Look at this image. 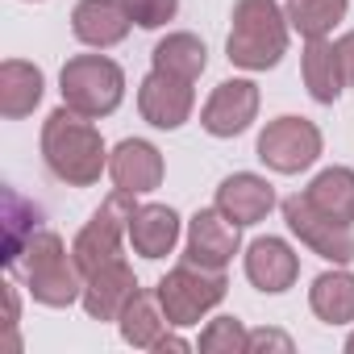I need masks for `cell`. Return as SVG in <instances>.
<instances>
[{"mask_svg":"<svg viewBox=\"0 0 354 354\" xmlns=\"http://www.w3.org/2000/svg\"><path fill=\"white\" fill-rule=\"evenodd\" d=\"M42 158L55 180H63L71 188H92L100 180V171H109L100 129L92 125V117H84L67 104L42 121Z\"/></svg>","mask_w":354,"mask_h":354,"instance_id":"6da1fadb","label":"cell"},{"mask_svg":"<svg viewBox=\"0 0 354 354\" xmlns=\"http://www.w3.org/2000/svg\"><path fill=\"white\" fill-rule=\"evenodd\" d=\"M13 267H21L30 296L46 308H67L84 296V271L55 230H34Z\"/></svg>","mask_w":354,"mask_h":354,"instance_id":"7a4b0ae2","label":"cell"},{"mask_svg":"<svg viewBox=\"0 0 354 354\" xmlns=\"http://www.w3.org/2000/svg\"><path fill=\"white\" fill-rule=\"evenodd\" d=\"M288 13L275 0H238L225 38L230 63L242 71H271L288 50Z\"/></svg>","mask_w":354,"mask_h":354,"instance_id":"3957f363","label":"cell"},{"mask_svg":"<svg viewBox=\"0 0 354 354\" xmlns=\"http://www.w3.org/2000/svg\"><path fill=\"white\" fill-rule=\"evenodd\" d=\"M59 92H63V104L100 121L109 117L121 96H125V71L104 59V55H75L63 63V75H59Z\"/></svg>","mask_w":354,"mask_h":354,"instance_id":"277c9868","label":"cell"},{"mask_svg":"<svg viewBox=\"0 0 354 354\" xmlns=\"http://www.w3.org/2000/svg\"><path fill=\"white\" fill-rule=\"evenodd\" d=\"M225 275L221 271H209V267H196V263H180L175 271H167L154 288L167 321L175 329H188V325H201V317H209L221 300H225Z\"/></svg>","mask_w":354,"mask_h":354,"instance_id":"5b68a950","label":"cell"},{"mask_svg":"<svg viewBox=\"0 0 354 354\" xmlns=\"http://www.w3.org/2000/svg\"><path fill=\"white\" fill-rule=\"evenodd\" d=\"M133 209H138V205H133V192H121V188L100 201V209L92 213V221H88V225L75 234V242H71V254H75V263H80L84 275H92L96 267L121 259V238L129 234Z\"/></svg>","mask_w":354,"mask_h":354,"instance_id":"8992f818","label":"cell"},{"mask_svg":"<svg viewBox=\"0 0 354 354\" xmlns=\"http://www.w3.org/2000/svg\"><path fill=\"white\" fill-rule=\"evenodd\" d=\"M283 221H288V230H292L317 259H325V263H333V267L354 263V230H350L346 221L325 217L304 192L283 201Z\"/></svg>","mask_w":354,"mask_h":354,"instance_id":"52a82bcc","label":"cell"},{"mask_svg":"<svg viewBox=\"0 0 354 354\" xmlns=\"http://www.w3.org/2000/svg\"><path fill=\"white\" fill-rule=\"evenodd\" d=\"M317 154H321V129L304 117H275L259 133V158L279 175L308 171Z\"/></svg>","mask_w":354,"mask_h":354,"instance_id":"ba28073f","label":"cell"},{"mask_svg":"<svg viewBox=\"0 0 354 354\" xmlns=\"http://www.w3.org/2000/svg\"><path fill=\"white\" fill-rule=\"evenodd\" d=\"M238 246H242V225H234L217 205L213 209H201L188 221V250H184L188 263L209 267V271H225L234 263Z\"/></svg>","mask_w":354,"mask_h":354,"instance_id":"9c48e42d","label":"cell"},{"mask_svg":"<svg viewBox=\"0 0 354 354\" xmlns=\"http://www.w3.org/2000/svg\"><path fill=\"white\" fill-rule=\"evenodd\" d=\"M192 104H196L192 80L167 75V71H150L138 88V113L154 129H180L192 117Z\"/></svg>","mask_w":354,"mask_h":354,"instance_id":"30bf717a","label":"cell"},{"mask_svg":"<svg viewBox=\"0 0 354 354\" xmlns=\"http://www.w3.org/2000/svg\"><path fill=\"white\" fill-rule=\"evenodd\" d=\"M254 117H259V88L250 80H225L213 88V96L201 113V125L213 138H238L250 129Z\"/></svg>","mask_w":354,"mask_h":354,"instance_id":"8fae6325","label":"cell"},{"mask_svg":"<svg viewBox=\"0 0 354 354\" xmlns=\"http://www.w3.org/2000/svg\"><path fill=\"white\" fill-rule=\"evenodd\" d=\"M133 292H138L133 267L125 259H113V263L96 267L92 275H84V296L80 300H84V313L92 321H117Z\"/></svg>","mask_w":354,"mask_h":354,"instance_id":"7c38bea8","label":"cell"},{"mask_svg":"<svg viewBox=\"0 0 354 354\" xmlns=\"http://www.w3.org/2000/svg\"><path fill=\"white\" fill-rule=\"evenodd\" d=\"M296 275H300V259L283 238H254L246 246V279L259 292L279 296L296 283Z\"/></svg>","mask_w":354,"mask_h":354,"instance_id":"4fadbf2b","label":"cell"},{"mask_svg":"<svg viewBox=\"0 0 354 354\" xmlns=\"http://www.w3.org/2000/svg\"><path fill=\"white\" fill-rule=\"evenodd\" d=\"M109 175H113V184L121 192H133V196L154 192L162 184V154L142 138H125L109 154Z\"/></svg>","mask_w":354,"mask_h":354,"instance_id":"5bb4252c","label":"cell"},{"mask_svg":"<svg viewBox=\"0 0 354 354\" xmlns=\"http://www.w3.org/2000/svg\"><path fill=\"white\" fill-rule=\"evenodd\" d=\"M217 209L234 221V225H259L271 209H275V188L263 180V175L238 171L230 180H221L217 188Z\"/></svg>","mask_w":354,"mask_h":354,"instance_id":"9a60e30c","label":"cell"},{"mask_svg":"<svg viewBox=\"0 0 354 354\" xmlns=\"http://www.w3.org/2000/svg\"><path fill=\"white\" fill-rule=\"evenodd\" d=\"M129 26H133V21H129V13H125L121 0H80L75 13H71L75 38H80L84 46H96V50L117 46V42L129 34Z\"/></svg>","mask_w":354,"mask_h":354,"instance_id":"2e32d148","label":"cell"},{"mask_svg":"<svg viewBox=\"0 0 354 354\" xmlns=\"http://www.w3.org/2000/svg\"><path fill=\"white\" fill-rule=\"evenodd\" d=\"M129 242L142 259H167L180 242V213L171 205H138L129 217Z\"/></svg>","mask_w":354,"mask_h":354,"instance_id":"e0dca14e","label":"cell"},{"mask_svg":"<svg viewBox=\"0 0 354 354\" xmlns=\"http://www.w3.org/2000/svg\"><path fill=\"white\" fill-rule=\"evenodd\" d=\"M42 88H46V80H42V71L34 63H26V59H5L0 63V113L9 121L30 117L38 109V100H42Z\"/></svg>","mask_w":354,"mask_h":354,"instance_id":"ac0fdd59","label":"cell"},{"mask_svg":"<svg viewBox=\"0 0 354 354\" xmlns=\"http://www.w3.org/2000/svg\"><path fill=\"white\" fill-rule=\"evenodd\" d=\"M300 75H304V88H308V96H313L317 104H333V100L342 96V84H346L333 42H325V38H313V42L304 46Z\"/></svg>","mask_w":354,"mask_h":354,"instance_id":"d6986e66","label":"cell"},{"mask_svg":"<svg viewBox=\"0 0 354 354\" xmlns=\"http://www.w3.org/2000/svg\"><path fill=\"white\" fill-rule=\"evenodd\" d=\"M117 325H121V337H125L133 350H154V342L171 329V321H167L158 296H150V292H142V288L129 296V304L121 308Z\"/></svg>","mask_w":354,"mask_h":354,"instance_id":"ffe728a7","label":"cell"},{"mask_svg":"<svg viewBox=\"0 0 354 354\" xmlns=\"http://www.w3.org/2000/svg\"><path fill=\"white\" fill-rule=\"evenodd\" d=\"M308 308L325 325H350L354 321V275L350 271H325L308 288Z\"/></svg>","mask_w":354,"mask_h":354,"instance_id":"44dd1931","label":"cell"},{"mask_svg":"<svg viewBox=\"0 0 354 354\" xmlns=\"http://www.w3.org/2000/svg\"><path fill=\"white\" fill-rule=\"evenodd\" d=\"M304 196L333 221L354 225V171L350 167H325L317 180L304 188Z\"/></svg>","mask_w":354,"mask_h":354,"instance_id":"7402d4cb","label":"cell"},{"mask_svg":"<svg viewBox=\"0 0 354 354\" xmlns=\"http://www.w3.org/2000/svg\"><path fill=\"white\" fill-rule=\"evenodd\" d=\"M154 71H167V75H180V80H201V71L209 67V50L196 34H167L158 46H154Z\"/></svg>","mask_w":354,"mask_h":354,"instance_id":"603a6c76","label":"cell"},{"mask_svg":"<svg viewBox=\"0 0 354 354\" xmlns=\"http://www.w3.org/2000/svg\"><path fill=\"white\" fill-rule=\"evenodd\" d=\"M346 9H350V0H288V26L304 38V42H313V38H329L333 34V26L346 17Z\"/></svg>","mask_w":354,"mask_h":354,"instance_id":"cb8c5ba5","label":"cell"},{"mask_svg":"<svg viewBox=\"0 0 354 354\" xmlns=\"http://www.w3.org/2000/svg\"><path fill=\"white\" fill-rule=\"evenodd\" d=\"M196 346L205 354H246L250 350V333H246V325L238 317H217V321L205 325Z\"/></svg>","mask_w":354,"mask_h":354,"instance_id":"d4e9b609","label":"cell"},{"mask_svg":"<svg viewBox=\"0 0 354 354\" xmlns=\"http://www.w3.org/2000/svg\"><path fill=\"white\" fill-rule=\"evenodd\" d=\"M121 5H125L129 21L142 26V30H158L180 13V0H121Z\"/></svg>","mask_w":354,"mask_h":354,"instance_id":"484cf974","label":"cell"},{"mask_svg":"<svg viewBox=\"0 0 354 354\" xmlns=\"http://www.w3.org/2000/svg\"><path fill=\"white\" fill-rule=\"evenodd\" d=\"M254 350H283V354H292V337L279 333V329H254L250 333V354Z\"/></svg>","mask_w":354,"mask_h":354,"instance_id":"4316f807","label":"cell"},{"mask_svg":"<svg viewBox=\"0 0 354 354\" xmlns=\"http://www.w3.org/2000/svg\"><path fill=\"white\" fill-rule=\"evenodd\" d=\"M5 325H9V350H17V317H21V308H17V288L13 283H5Z\"/></svg>","mask_w":354,"mask_h":354,"instance_id":"83f0119b","label":"cell"},{"mask_svg":"<svg viewBox=\"0 0 354 354\" xmlns=\"http://www.w3.org/2000/svg\"><path fill=\"white\" fill-rule=\"evenodd\" d=\"M333 50H337V63H342L346 84H354V34H342V38L333 42Z\"/></svg>","mask_w":354,"mask_h":354,"instance_id":"f1b7e54d","label":"cell"},{"mask_svg":"<svg viewBox=\"0 0 354 354\" xmlns=\"http://www.w3.org/2000/svg\"><path fill=\"white\" fill-rule=\"evenodd\" d=\"M154 350H158V354H167V350L184 354V350H192V342H188V337H180V333H162V337L154 342Z\"/></svg>","mask_w":354,"mask_h":354,"instance_id":"f546056e","label":"cell"},{"mask_svg":"<svg viewBox=\"0 0 354 354\" xmlns=\"http://www.w3.org/2000/svg\"><path fill=\"white\" fill-rule=\"evenodd\" d=\"M346 354H354V333H350V337H346Z\"/></svg>","mask_w":354,"mask_h":354,"instance_id":"4dcf8cb0","label":"cell"}]
</instances>
